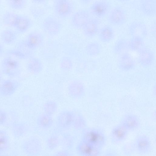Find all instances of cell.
Instances as JSON below:
<instances>
[{"label":"cell","instance_id":"43","mask_svg":"<svg viewBox=\"0 0 156 156\" xmlns=\"http://www.w3.org/2000/svg\"><path fill=\"white\" fill-rule=\"evenodd\" d=\"M47 0H32L34 3L36 4L40 5L44 3Z\"/></svg>","mask_w":156,"mask_h":156},{"label":"cell","instance_id":"14","mask_svg":"<svg viewBox=\"0 0 156 156\" xmlns=\"http://www.w3.org/2000/svg\"><path fill=\"white\" fill-rule=\"evenodd\" d=\"M76 149L80 155L84 156H99L101 154L102 149L83 141L78 145Z\"/></svg>","mask_w":156,"mask_h":156},{"label":"cell","instance_id":"47","mask_svg":"<svg viewBox=\"0 0 156 156\" xmlns=\"http://www.w3.org/2000/svg\"><path fill=\"white\" fill-rule=\"evenodd\" d=\"M1 0H0V3H1Z\"/></svg>","mask_w":156,"mask_h":156},{"label":"cell","instance_id":"7","mask_svg":"<svg viewBox=\"0 0 156 156\" xmlns=\"http://www.w3.org/2000/svg\"><path fill=\"white\" fill-rule=\"evenodd\" d=\"M107 20L110 24L114 26H122L126 20V14L124 9L118 5L111 9L108 14Z\"/></svg>","mask_w":156,"mask_h":156},{"label":"cell","instance_id":"17","mask_svg":"<svg viewBox=\"0 0 156 156\" xmlns=\"http://www.w3.org/2000/svg\"><path fill=\"white\" fill-rule=\"evenodd\" d=\"M68 90L69 94L74 99L83 97L85 93V88L83 83L79 80H74L69 84Z\"/></svg>","mask_w":156,"mask_h":156},{"label":"cell","instance_id":"19","mask_svg":"<svg viewBox=\"0 0 156 156\" xmlns=\"http://www.w3.org/2000/svg\"><path fill=\"white\" fill-rule=\"evenodd\" d=\"M139 5L141 13L145 16L153 17L156 13V0H140Z\"/></svg>","mask_w":156,"mask_h":156},{"label":"cell","instance_id":"5","mask_svg":"<svg viewBox=\"0 0 156 156\" xmlns=\"http://www.w3.org/2000/svg\"><path fill=\"white\" fill-rule=\"evenodd\" d=\"M44 32L51 36H55L60 33L62 28V24L56 17L49 16L43 20L41 25Z\"/></svg>","mask_w":156,"mask_h":156},{"label":"cell","instance_id":"4","mask_svg":"<svg viewBox=\"0 0 156 156\" xmlns=\"http://www.w3.org/2000/svg\"><path fill=\"white\" fill-rule=\"evenodd\" d=\"M53 9L58 18L65 19L73 13V5L71 0H53Z\"/></svg>","mask_w":156,"mask_h":156},{"label":"cell","instance_id":"8","mask_svg":"<svg viewBox=\"0 0 156 156\" xmlns=\"http://www.w3.org/2000/svg\"><path fill=\"white\" fill-rule=\"evenodd\" d=\"M21 85V83L15 79H4L0 83V96L5 97L12 95Z\"/></svg>","mask_w":156,"mask_h":156},{"label":"cell","instance_id":"40","mask_svg":"<svg viewBox=\"0 0 156 156\" xmlns=\"http://www.w3.org/2000/svg\"><path fill=\"white\" fill-rule=\"evenodd\" d=\"M8 116L7 113L0 108V126L5 124L7 121Z\"/></svg>","mask_w":156,"mask_h":156},{"label":"cell","instance_id":"11","mask_svg":"<svg viewBox=\"0 0 156 156\" xmlns=\"http://www.w3.org/2000/svg\"><path fill=\"white\" fill-rule=\"evenodd\" d=\"M128 31L132 37H137L144 39L147 34V30L143 22L135 21L131 22L128 27Z\"/></svg>","mask_w":156,"mask_h":156},{"label":"cell","instance_id":"37","mask_svg":"<svg viewBox=\"0 0 156 156\" xmlns=\"http://www.w3.org/2000/svg\"><path fill=\"white\" fill-rule=\"evenodd\" d=\"M86 125V121L84 118L79 115L75 116L73 126L74 128L77 130H81L84 128Z\"/></svg>","mask_w":156,"mask_h":156},{"label":"cell","instance_id":"21","mask_svg":"<svg viewBox=\"0 0 156 156\" xmlns=\"http://www.w3.org/2000/svg\"><path fill=\"white\" fill-rule=\"evenodd\" d=\"M139 52V61L142 67L147 68L153 65L154 60V56L151 50L145 48Z\"/></svg>","mask_w":156,"mask_h":156},{"label":"cell","instance_id":"9","mask_svg":"<svg viewBox=\"0 0 156 156\" xmlns=\"http://www.w3.org/2000/svg\"><path fill=\"white\" fill-rule=\"evenodd\" d=\"M21 147L23 151L27 155L35 156L40 153L42 146L39 139L33 137L24 140L21 144Z\"/></svg>","mask_w":156,"mask_h":156},{"label":"cell","instance_id":"34","mask_svg":"<svg viewBox=\"0 0 156 156\" xmlns=\"http://www.w3.org/2000/svg\"><path fill=\"white\" fill-rule=\"evenodd\" d=\"M8 5L12 9L19 10L25 7L27 0H5Z\"/></svg>","mask_w":156,"mask_h":156},{"label":"cell","instance_id":"2","mask_svg":"<svg viewBox=\"0 0 156 156\" xmlns=\"http://www.w3.org/2000/svg\"><path fill=\"white\" fill-rule=\"evenodd\" d=\"M82 141L102 149L106 143V138L104 132L100 129L89 128L83 132Z\"/></svg>","mask_w":156,"mask_h":156},{"label":"cell","instance_id":"26","mask_svg":"<svg viewBox=\"0 0 156 156\" xmlns=\"http://www.w3.org/2000/svg\"><path fill=\"white\" fill-rule=\"evenodd\" d=\"M18 34L15 30L6 29L1 32L0 37L1 41L4 44L11 45L16 42L18 38Z\"/></svg>","mask_w":156,"mask_h":156},{"label":"cell","instance_id":"29","mask_svg":"<svg viewBox=\"0 0 156 156\" xmlns=\"http://www.w3.org/2000/svg\"><path fill=\"white\" fill-rule=\"evenodd\" d=\"M19 16V15L14 12H7L3 15L2 21L5 25L14 28Z\"/></svg>","mask_w":156,"mask_h":156},{"label":"cell","instance_id":"35","mask_svg":"<svg viewBox=\"0 0 156 156\" xmlns=\"http://www.w3.org/2000/svg\"><path fill=\"white\" fill-rule=\"evenodd\" d=\"M59 64L61 69L65 72L70 71L73 66L72 59L69 57L67 56L62 57L60 61Z\"/></svg>","mask_w":156,"mask_h":156},{"label":"cell","instance_id":"36","mask_svg":"<svg viewBox=\"0 0 156 156\" xmlns=\"http://www.w3.org/2000/svg\"><path fill=\"white\" fill-rule=\"evenodd\" d=\"M57 108L56 103L52 101H48L44 105L43 109L45 113L50 115L55 112Z\"/></svg>","mask_w":156,"mask_h":156},{"label":"cell","instance_id":"3","mask_svg":"<svg viewBox=\"0 0 156 156\" xmlns=\"http://www.w3.org/2000/svg\"><path fill=\"white\" fill-rule=\"evenodd\" d=\"M44 40V37L42 33L38 31H33L29 34L23 40L19 42L18 46L34 52L43 45Z\"/></svg>","mask_w":156,"mask_h":156},{"label":"cell","instance_id":"20","mask_svg":"<svg viewBox=\"0 0 156 156\" xmlns=\"http://www.w3.org/2000/svg\"><path fill=\"white\" fill-rule=\"evenodd\" d=\"M119 69L123 71H129L134 69L135 63L131 56L126 52L121 54L118 61Z\"/></svg>","mask_w":156,"mask_h":156},{"label":"cell","instance_id":"24","mask_svg":"<svg viewBox=\"0 0 156 156\" xmlns=\"http://www.w3.org/2000/svg\"><path fill=\"white\" fill-rule=\"evenodd\" d=\"M121 123L129 131L134 130L140 126V123L138 118L133 114L127 115L123 117Z\"/></svg>","mask_w":156,"mask_h":156},{"label":"cell","instance_id":"6","mask_svg":"<svg viewBox=\"0 0 156 156\" xmlns=\"http://www.w3.org/2000/svg\"><path fill=\"white\" fill-rule=\"evenodd\" d=\"M111 9V4L109 1L99 0L92 3L89 7L88 10L95 17L100 19L107 16Z\"/></svg>","mask_w":156,"mask_h":156},{"label":"cell","instance_id":"45","mask_svg":"<svg viewBox=\"0 0 156 156\" xmlns=\"http://www.w3.org/2000/svg\"><path fill=\"white\" fill-rule=\"evenodd\" d=\"M3 74L0 70V83L4 80Z\"/></svg>","mask_w":156,"mask_h":156},{"label":"cell","instance_id":"10","mask_svg":"<svg viewBox=\"0 0 156 156\" xmlns=\"http://www.w3.org/2000/svg\"><path fill=\"white\" fill-rule=\"evenodd\" d=\"M89 11L85 9L79 10L72 14L71 23L72 26L78 29L83 28L91 18Z\"/></svg>","mask_w":156,"mask_h":156},{"label":"cell","instance_id":"15","mask_svg":"<svg viewBox=\"0 0 156 156\" xmlns=\"http://www.w3.org/2000/svg\"><path fill=\"white\" fill-rule=\"evenodd\" d=\"M134 147L139 153L146 154L151 150V142L150 139L147 136L140 135L136 139L134 142Z\"/></svg>","mask_w":156,"mask_h":156},{"label":"cell","instance_id":"22","mask_svg":"<svg viewBox=\"0 0 156 156\" xmlns=\"http://www.w3.org/2000/svg\"><path fill=\"white\" fill-rule=\"evenodd\" d=\"M32 24L33 22L29 17L19 15L14 28L18 34H23L27 31Z\"/></svg>","mask_w":156,"mask_h":156},{"label":"cell","instance_id":"1","mask_svg":"<svg viewBox=\"0 0 156 156\" xmlns=\"http://www.w3.org/2000/svg\"><path fill=\"white\" fill-rule=\"evenodd\" d=\"M0 69L4 75L11 78L19 77L22 72L21 64L19 60L7 56L2 60Z\"/></svg>","mask_w":156,"mask_h":156},{"label":"cell","instance_id":"32","mask_svg":"<svg viewBox=\"0 0 156 156\" xmlns=\"http://www.w3.org/2000/svg\"><path fill=\"white\" fill-rule=\"evenodd\" d=\"M129 49V41L124 39H120L115 42L113 49L115 53L122 54L126 53Z\"/></svg>","mask_w":156,"mask_h":156},{"label":"cell","instance_id":"41","mask_svg":"<svg viewBox=\"0 0 156 156\" xmlns=\"http://www.w3.org/2000/svg\"><path fill=\"white\" fill-rule=\"evenodd\" d=\"M56 156H69V153L66 151H60L58 152L55 155Z\"/></svg>","mask_w":156,"mask_h":156},{"label":"cell","instance_id":"39","mask_svg":"<svg viewBox=\"0 0 156 156\" xmlns=\"http://www.w3.org/2000/svg\"><path fill=\"white\" fill-rule=\"evenodd\" d=\"M62 144L65 147L70 148L73 144V140L71 137L69 136H64L62 141Z\"/></svg>","mask_w":156,"mask_h":156},{"label":"cell","instance_id":"16","mask_svg":"<svg viewBox=\"0 0 156 156\" xmlns=\"http://www.w3.org/2000/svg\"><path fill=\"white\" fill-rule=\"evenodd\" d=\"M129 131L121 123L117 125L112 129L110 134L111 141L117 144L123 141L126 138Z\"/></svg>","mask_w":156,"mask_h":156},{"label":"cell","instance_id":"38","mask_svg":"<svg viewBox=\"0 0 156 156\" xmlns=\"http://www.w3.org/2000/svg\"><path fill=\"white\" fill-rule=\"evenodd\" d=\"M59 143L58 137L55 135H52L49 136L46 141V145L48 148L51 150L56 148Z\"/></svg>","mask_w":156,"mask_h":156},{"label":"cell","instance_id":"13","mask_svg":"<svg viewBox=\"0 0 156 156\" xmlns=\"http://www.w3.org/2000/svg\"><path fill=\"white\" fill-rule=\"evenodd\" d=\"M33 51L20 46L10 49L5 52L6 56L12 57L17 60L29 59L33 57Z\"/></svg>","mask_w":156,"mask_h":156},{"label":"cell","instance_id":"33","mask_svg":"<svg viewBox=\"0 0 156 156\" xmlns=\"http://www.w3.org/2000/svg\"><path fill=\"white\" fill-rule=\"evenodd\" d=\"M87 54L90 56L94 57L97 56L100 53L101 47L97 42H93L88 44L85 49Z\"/></svg>","mask_w":156,"mask_h":156},{"label":"cell","instance_id":"46","mask_svg":"<svg viewBox=\"0 0 156 156\" xmlns=\"http://www.w3.org/2000/svg\"><path fill=\"white\" fill-rule=\"evenodd\" d=\"M118 1L121 2H127L129 0H117Z\"/></svg>","mask_w":156,"mask_h":156},{"label":"cell","instance_id":"23","mask_svg":"<svg viewBox=\"0 0 156 156\" xmlns=\"http://www.w3.org/2000/svg\"><path fill=\"white\" fill-rule=\"evenodd\" d=\"M43 65L42 61L39 58L32 57L29 59L26 65V69L28 72L33 75L39 74L42 71Z\"/></svg>","mask_w":156,"mask_h":156},{"label":"cell","instance_id":"25","mask_svg":"<svg viewBox=\"0 0 156 156\" xmlns=\"http://www.w3.org/2000/svg\"><path fill=\"white\" fill-rule=\"evenodd\" d=\"M99 40L103 43H108L114 38L115 34L113 28L109 25H105L99 29L98 33Z\"/></svg>","mask_w":156,"mask_h":156},{"label":"cell","instance_id":"30","mask_svg":"<svg viewBox=\"0 0 156 156\" xmlns=\"http://www.w3.org/2000/svg\"><path fill=\"white\" fill-rule=\"evenodd\" d=\"M143 38L137 37H132L129 41V48L132 51L140 52L145 48Z\"/></svg>","mask_w":156,"mask_h":156},{"label":"cell","instance_id":"28","mask_svg":"<svg viewBox=\"0 0 156 156\" xmlns=\"http://www.w3.org/2000/svg\"><path fill=\"white\" fill-rule=\"evenodd\" d=\"M37 122L38 126L41 128L47 129L52 126L53 120L51 115L45 113L38 117Z\"/></svg>","mask_w":156,"mask_h":156},{"label":"cell","instance_id":"12","mask_svg":"<svg viewBox=\"0 0 156 156\" xmlns=\"http://www.w3.org/2000/svg\"><path fill=\"white\" fill-rule=\"evenodd\" d=\"M100 20L95 17H91L82 29L84 36L88 38H92L98 34L101 22Z\"/></svg>","mask_w":156,"mask_h":156},{"label":"cell","instance_id":"44","mask_svg":"<svg viewBox=\"0 0 156 156\" xmlns=\"http://www.w3.org/2000/svg\"><path fill=\"white\" fill-rule=\"evenodd\" d=\"M4 48L1 44L0 43V57L4 53Z\"/></svg>","mask_w":156,"mask_h":156},{"label":"cell","instance_id":"27","mask_svg":"<svg viewBox=\"0 0 156 156\" xmlns=\"http://www.w3.org/2000/svg\"><path fill=\"white\" fill-rule=\"evenodd\" d=\"M29 129L28 125L23 122H18L13 124L11 127V132L16 138H19L24 136Z\"/></svg>","mask_w":156,"mask_h":156},{"label":"cell","instance_id":"18","mask_svg":"<svg viewBox=\"0 0 156 156\" xmlns=\"http://www.w3.org/2000/svg\"><path fill=\"white\" fill-rule=\"evenodd\" d=\"M75 115L72 112L64 111L58 115L57 122L58 126L63 129H67L73 125Z\"/></svg>","mask_w":156,"mask_h":156},{"label":"cell","instance_id":"42","mask_svg":"<svg viewBox=\"0 0 156 156\" xmlns=\"http://www.w3.org/2000/svg\"><path fill=\"white\" fill-rule=\"evenodd\" d=\"M80 3L83 5H87L92 2L93 0H78Z\"/></svg>","mask_w":156,"mask_h":156},{"label":"cell","instance_id":"31","mask_svg":"<svg viewBox=\"0 0 156 156\" xmlns=\"http://www.w3.org/2000/svg\"><path fill=\"white\" fill-rule=\"evenodd\" d=\"M10 147V140L6 131L0 130V154L9 150Z\"/></svg>","mask_w":156,"mask_h":156}]
</instances>
